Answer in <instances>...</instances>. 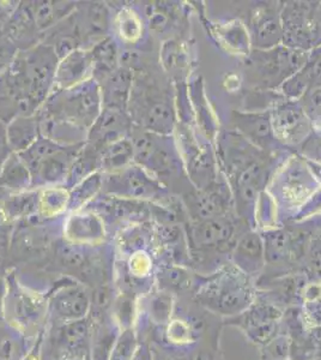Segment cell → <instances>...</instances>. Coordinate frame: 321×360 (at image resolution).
Returning <instances> with one entry per match:
<instances>
[{"label":"cell","instance_id":"4","mask_svg":"<svg viewBox=\"0 0 321 360\" xmlns=\"http://www.w3.org/2000/svg\"><path fill=\"white\" fill-rule=\"evenodd\" d=\"M283 317L284 312L278 305L256 299L251 307L240 315L228 319L227 322L241 329L252 344L263 347L281 334Z\"/></svg>","mask_w":321,"mask_h":360},{"label":"cell","instance_id":"20","mask_svg":"<svg viewBox=\"0 0 321 360\" xmlns=\"http://www.w3.org/2000/svg\"><path fill=\"white\" fill-rule=\"evenodd\" d=\"M143 124L145 130L156 132L159 135H167L173 130V112L166 101H154L143 115Z\"/></svg>","mask_w":321,"mask_h":360},{"label":"cell","instance_id":"46","mask_svg":"<svg viewBox=\"0 0 321 360\" xmlns=\"http://www.w3.org/2000/svg\"><path fill=\"white\" fill-rule=\"evenodd\" d=\"M5 219V214L4 212H3V208H1V205H0V229H1V225H3V222H4Z\"/></svg>","mask_w":321,"mask_h":360},{"label":"cell","instance_id":"43","mask_svg":"<svg viewBox=\"0 0 321 360\" xmlns=\"http://www.w3.org/2000/svg\"><path fill=\"white\" fill-rule=\"evenodd\" d=\"M133 360H152V354L147 345H139Z\"/></svg>","mask_w":321,"mask_h":360},{"label":"cell","instance_id":"15","mask_svg":"<svg viewBox=\"0 0 321 360\" xmlns=\"http://www.w3.org/2000/svg\"><path fill=\"white\" fill-rule=\"evenodd\" d=\"M40 136L37 115H18L8 123V143L15 154L25 152Z\"/></svg>","mask_w":321,"mask_h":360},{"label":"cell","instance_id":"41","mask_svg":"<svg viewBox=\"0 0 321 360\" xmlns=\"http://www.w3.org/2000/svg\"><path fill=\"white\" fill-rule=\"evenodd\" d=\"M308 338L313 347V360H321V324L308 328Z\"/></svg>","mask_w":321,"mask_h":360},{"label":"cell","instance_id":"3","mask_svg":"<svg viewBox=\"0 0 321 360\" xmlns=\"http://www.w3.org/2000/svg\"><path fill=\"white\" fill-rule=\"evenodd\" d=\"M29 86V108L37 115L53 91L58 58L52 46L41 42L20 52Z\"/></svg>","mask_w":321,"mask_h":360},{"label":"cell","instance_id":"27","mask_svg":"<svg viewBox=\"0 0 321 360\" xmlns=\"http://www.w3.org/2000/svg\"><path fill=\"white\" fill-rule=\"evenodd\" d=\"M55 1H37L30 6L33 13L34 22L37 30H47L57 25L61 18L66 16V11H61V6Z\"/></svg>","mask_w":321,"mask_h":360},{"label":"cell","instance_id":"22","mask_svg":"<svg viewBox=\"0 0 321 360\" xmlns=\"http://www.w3.org/2000/svg\"><path fill=\"white\" fill-rule=\"evenodd\" d=\"M103 185V174L101 171L95 172L91 176H86L76 186L69 190V209L79 210L81 207H86L91 200L98 196Z\"/></svg>","mask_w":321,"mask_h":360},{"label":"cell","instance_id":"19","mask_svg":"<svg viewBox=\"0 0 321 360\" xmlns=\"http://www.w3.org/2000/svg\"><path fill=\"white\" fill-rule=\"evenodd\" d=\"M40 190H28L23 193L8 195L1 205L5 217L17 220L20 217H32L39 213Z\"/></svg>","mask_w":321,"mask_h":360},{"label":"cell","instance_id":"8","mask_svg":"<svg viewBox=\"0 0 321 360\" xmlns=\"http://www.w3.org/2000/svg\"><path fill=\"white\" fill-rule=\"evenodd\" d=\"M93 58L90 49H78L59 59L53 90L71 89L93 78Z\"/></svg>","mask_w":321,"mask_h":360},{"label":"cell","instance_id":"10","mask_svg":"<svg viewBox=\"0 0 321 360\" xmlns=\"http://www.w3.org/2000/svg\"><path fill=\"white\" fill-rule=\"evenodd\" d=\"M103 108L127 112L133 89V74L129 68L119 66L100 83Z\"/></svg>","mask_w":321,"mask_h":360},{"label":"cell","instance_id":"42","mask_svg":"<svg viewBox=\"0 0 321 360\" xmlns=\"http://www.w3.org/2000/svg\"><path fill=\"white\" fill-rule=\"evenodd\" d=\"M167 25V18L163 16L162 13H154L151 18V28L155 30H162Z\"/></svg>","mask_w":321,"mask_h":360},{"label":"cell","instance_id":"1","mask_svg":"<svg viewBox=\"0 0 321 360\" xmlns=\"http://www.w3.org/2000/svg\"><path fill=\"white\" fill-rule=\"evenodd\" d=\"M195 298L205 310L230 319L251 307L256 293L249 276L237 269L223 271L198 283Z\"/></svg>","mask_w":321,"mask_h":360},{"label":"cell","instance_id":"11","mask_svg":"<svg viewBox=\"0 0 321 360\" xmlns=\"http://www.w3.org/2000/svg\"><path fill=\"white\" fill-rule=\"evenodd\" d=\"M64 234L72 244L86 245L102 242L106 236V229L100 215L94 212H86L69 217L64 227Z\"/></svg>","mask_w":321,"mask_h":360},{"label":"cell","instance_id":"44","mask_svg":"<svg viewBox=\"0 0 321 360\" xmlns=\"http://www.w3.org/2000/svg\"><path fill=\"white\" fill-rule=\"evenodd\" d=\"M8 286L5 285L4 280L0 278V311H1V305L4 303V298L6 297Z\"/></svg>","mask_w":321,"mask_h":360},{"label":"cell","instance_id":"38","mask_svg":"<svg viewBox=\"0 0 321 360\" xmlns=\"http://www.w3.org/2000/svg\"><path fill=\"white\" fill-rule=\"evenodd\" d=\"M303 111L312 118L321 117V86L307 90L303 94Z\"/></svg>","mask_w":321,"mask_h":360},{"label":"cell","instance_id":"26","mask_svg":"<svg viewBox=\"0 0 321 360\" xmlns=\"http://www.w3.org/2000/svg\"><path fill=\"white\" fill-rule=\"evenodd\" d=\"M13 315L16 323L28 328L30 324L37 322L41 314L40 300L34 298L29 293H15L11 297Z\"/></svg>","mask_w":321,"mask_h":360},{"label":"cell","instance_id":"16","mask_svg":"<svg viewBox=\"0 0 321 360\" xmlns=\"http://www.w3.org/2000/svg\"><path fill=\"white\" fill-rule=\"evenodd\" d=\"M93 58V78L100 84L115 70L119 69V49L117 41L112 37L98 40L91 49Z\"/></svg>","mask_w":321,"mask_h":360},{"label":"cell","instance_id":"39","mask_svg":"<svg viewBox=\"0 0 321 360\" xmlns=\"http://www.w3.org/2000/svg\"><path fill=\"white\" fill-rule=\"evenodd\" d=\"M129 268H130L131 275L134 278H145L151 269L150 258L148 257L147 254L138 251L132 255V257L130 258Z\"/></svg>","mask_w":321,"mask_h":360},{"label":"cell","instance_id":"45","mask_svg":"<svg viewBox=\"0 0 321 360\" xmlns=\"http://www.w3.org/2000/svg\"><path fill=\"white\" fill-rule=\"evenodd\" d=\"M5 252H6V243L3 239H0V266L4 261Z\"/></svg>","mask_w":321,"mask_h":360},{"label":"cell","instance_id":"24","mask_svg":"<svg viewBox=\"0 0 321 360\" xmlns=\"http://www.w3.org/2000/svg\"><path fill=\"white\" fill-rule=\"evenodd\" d=\"M70 191L63 186H51L40 190L39 214L44 217H57L69 208Z\"/></svg>","mask_w":321,"mask_h":360},{"label":"cell","instance_id":"40","mask_svg":"<svg viewBox=\"0 0 321 360\" xmlns=\"http://www.w3.org/2000/svg\"><path fill=\"white\" fill-rule=\"evenodd\" d=\"M13 153L8 143V124L0 118V168Z\"/></svg>","mask_w":321,"mask_h":360},{"label":"cell","instance_id":"33","mask_svg":"<svg viewBox=\"0 0 321 360\" xmlns=\"http://www.w3.org/2000/svg\"><path fill=\"white\" fill-rule=\"evenodd\" d=\"M261 360H291V340L287 333H281L261 347Z\"/></svg>","mask_w":321,"mask_h":360},{"label":"cell","instance_id":"25","mask_svg":"<svg viewBox=\"0 0 321 360\" xmlns=\"http://www.w3.org/2000/svg\"><path fill=\"white\" fill-rule=\"evenodd\" d=\"M64 147H66V146L55 143L52 139L40 136L32 147L28 148L25 152L20 153L18 155H20V159L23 160V162L27 165V167L30 171V174L33 176L37 167L46 159H48L49 156L53 155Z\"/></svg>","mask_w":321,"mask_h":360},{"label":"cell","instance_id":"28","mask_svg":"<svg viewBox=\"0 0 321 360\" xmlns=\"http://www.w3.org/2000/svg\"><path fill=\"white\" fill-rule=\"evenodd\" d=\"M115 28L122 41L133 44L142 34V22L131 8H122L115 17Z\"/></svg>","mask_w":321,"mask_h":360},{"label":"cell","instance_id":"6","mask_svg":"<svg viewBox=\"0 0 321 360\" xmlns=\"http://www.w3.org/2000/svg\"><path fill=\"white\" fill-rule=\"evenodd\" d=\"M132 124L125 111H119L113 108H103L101 115L94 125L90 127L86 137V143L94 146L102 152L107 146L118 139H125L131 130Z\"/></svg>","mask_w":321,"mask_h":360},{"label":"cell","instance_id":"37","mask_svg":"<svg viewBox=\"0 0 321 360\" xmlns=\"http://www.w3.org/2000/svg\"><path fill=\"white\" fill-rule=\"evenodd\" d=\"M261 176V168L254 164L246 169L239 178V188H240L242 198L244 201H251L254 198L256 193V185L259 183Z\"/></svg>","mask_w":321,"mask_h":360},{"label":"cell","instance_id":"48","mask_svg":"<svg viewBox=\"0 0 321 360\" xmlns=\"http://www.w3.org/2000/svg\"><path fill=\"white\" fill-rule=\"evenodd\" d=\"M23 360H39V358L37 356H28V358H25V359Z\"/></svg>","mask_w":321,"mask_h":360},{"label":"cell","instance_id":"2","mask_svg":"<svg viewBox=\"0 0 321 360\" xmlns=\"http://www.w3.org/2000/svg\"><path fill=\"white\" fill-rule=\"evenodd\" d=\"M103 110L101 89L94 78L65 90H53L39 111L63 119L86 132Z\"/></svg>","mask_w":321,"mask_h":360},{"label":"cell","instance_id":"12","mask_svg":"<svg viewBox=\"0 0 321 360\" xmlns=\"http://www.w3.org/2000/svg\"><path fill=\"white\" fill-rule=\"evenodd\" d=\"M235 229L232 222L224 217H216L199 222L191 232L193 245L200 250L222 249L232 240Z\"/></svg>","mask_w":321,"mask_h":360},{"label":"cell","instance_id":"17","mask_svg":"<svg viewBox=\"0 0 321 360\" xmlns=\"http://www.w3.org/2000/svg\"><path fill=\"white\" fill-rule=\"evenodd\" d=\"M0 186L8 195L28 191L33 188V179L27 165L13 153L0 168Z\"/></svg>","mask_w":321,"mask_h":360},{"label":"cell","instance_id":"35","mask_svg":"<svg viewBox=\"0 0 321 360\" xmlns=\"http://www.w3.org/2000/svg\"><path fill=\"white\" fill-rule=\"evenodd\" d=\"M171 312H173V297L171 293L162 291L151 299L150 316L155 323H169Z\"/></svg>","mask_w":321,"mask_h":360},{"label":"cell","instance_id":"23","mask_svg":"<svg viewBox=\"0 0 321 360\" xmlns=\"http://www.w3.org/2000/svg\"><path fill=\"white\" fill-rule=\"evenodd\" d=\"M235 123L237 127L241 129V131L244 132L253 141H258V143L270 141L273 136L271 120L268 119V115L261 113L236 115Z\"/></svg>","mask_w":321,"mask_h":360},{"label":"cell","instance_id":"32","mask_svg":"<svg viewBox=\"0 0 321 360\" xmlns=\"http://www.w3.org/2000/svg\"><path fill=\"white\" fill-rule=\"evenodd\" d=\"M89 339V324L86 319L65 323L61 330V341L66 347L77 349Z\"/></svg>","mask_w":321,"mask_h":360},{"label":"cell","instance_id":"13","mask_svg":"<svg viewBox=\"0 0 321 360\" xmlns=\"http://www.w3.org/2000/svg\"><path fill=\"white\" fill-rule=\"evenodd\" d=\"M232 258L237 269L244 274L247 276L258 274L266 263L263 238L256 233L244 234L236 243Z\"/></svg>","mask_w":321,"mask_h":360},{"label":"cell","instance_id":"31","mask_svg":"<svg viewBox=\"0 0 321 360\" xmlns=\"http://www.w3.org/2000/svg\"><path fill=\"white\" fill-rule=\"evenodd\" d=\"M264 242L265 262L278 263L289 256V238L283 231L270 232L263 239Z\"/></svg>","mask_w":321,"mask_h":360},{"label":"cell","instance_id":"34","mask_svg":"<svg viewBox=\"0 0 321 360\" xmlns=\"http://www.w3.org/2000/svg\"><path fill=\"white\" fill-rule=\"evenodd\" d=\"M195 332L197 330L192 322L188 323L186 319H171L167 324L166 335L171 344L183 346V345L195 342Z\"/></svg>","mask_w":321,"mask_h":360},{"label":"cell","instance_id":"47","mask_svg":"<svg viewBox=\"0 0 321 360\" xmlns=\"http://www.w3.org/2000/svg\"><path fill=\"white\" fill-rule=\"evenodd\" d=\"M8 196V193L5 191L4 188L0 186V200H5Z\"/></svg>","mask_w":321,"mask_h":360},{"label":"cell","instance_id":"9","mask_svg":"<svg viewBox=\"0 0 321 360\" xmlns=\"http://www.w3.org/2000/svg\"><path fill=\"white\" fill-rule=\"evenodd\" d=\"M51 307L55 317L63 322H76L86 319L91 307V298L84 287L70 283L53 293Z\"/></svg>","mask_w":321,"mask_h":360},{"label":"cell","instance_id":"30","mask_svg":"<svg viewBox=\"0 0 321 360\" xmlns=\"http://www.w3.org/2000/svg\"><path fill=\"white\" fill-rule=\"evenodd\" d=\"M138 346V339L133 328H125L119 333L108 360H133Z\"/></svg>","mask_w":321,"mask_h":360},{"label":"cell","instance_id":"14","mask_svg":"<svg viewBox=\"0 0 321 360\" xmlns=\"http://www.w3.org/2000/svg\"><path fill=\"white\" fill-rule=\"evenodd\" d=\"M273 130L283 141L297 142L308 131V119L301 107L287 103L278 107L273 120Z\"/></svg>","mask_w":321,"mask_h":360},{"label":"cell","instance_id":"7","mask_svg":"<svg viewBox=\"0 0 321 360\" xmlns=\"http://www.w3.org/2000/svg\"><path fill=\"white\" fill-rule=\"evenodd\" d=\"M84 144L64 147L53 155L49 156L48 159H46L32 176L33 188H45L61 186V184L65 186L70 169Z\"/></svg>","mask_w":321,"mask_h":360},{"label":"cell","instance_id":"18","mask_svg":"<svg viewBox=\"0 0 321 360\" xmlns=\"http://www.w3.org/2000/svg\"><path fill=\"white\" fill-rule=\"evenodd\" d=\"M134 158L133 143L129 137L118 139L107 146L101 152V171L115 173L132 164Z\"/></svg>","mask_w":321,"mask_h":360},{"label":"cell","instance_id":"5","mask_svg":"<svg viewBox=\"0 0 321 360\" xmlns=\"http://www.w3.org/2000/svg\"><path fill=\"white\" fill-rule=\"evenodd\" d=\"M102 190L106 195L119 198H150L157 195L161 186L140 166L129 167L115 173H103Z\"/></svg>","mask_w":321,"mask_h":360},{"label":"cell","instance_id":"29","mask_svg":"<svg viewBox=\"0 0 321 360\" xmlns=\"http://www.w3.org/2000/svg\"><path fill=\"white\" fill-rule=\"evenodd\" d=\"M159 280L161 290L171 295L188 290L193 285L191 273L178 266H169L163 269L159 274Z\"/></svg>","mask_w":321,"mask_h":360},{"label":"cell","instance_id":"36","mask_svg":"<svg viewBox=\"0 0 321 360\" xmlns=\"http://www.w3.org/2000/svg\"><path fill=\"white\" fill-rule=\"evenodd\" d=\"M256 40L261 46L273 45L280 40L282 35L281 25L276 18L266 16L258 22L256 25Z\"/></svg>","mask_w":321,"mask_h":360},{"label":"cell","instance_id":"21","mask_svg":"<svg viewBox=\"0 0 321 360\" xmlns=\"http://www.w3.org/2000/svg\"><path fill=\"white\" fill-rule=\"evenodd\" d=\"M110 27V11L105 4H94L86 6V13L78 22L77 28L81 35V32H86L89 37H106L107 30Z\"/></svg>","mask_w":321,"mask_h":360}]
</instances>
